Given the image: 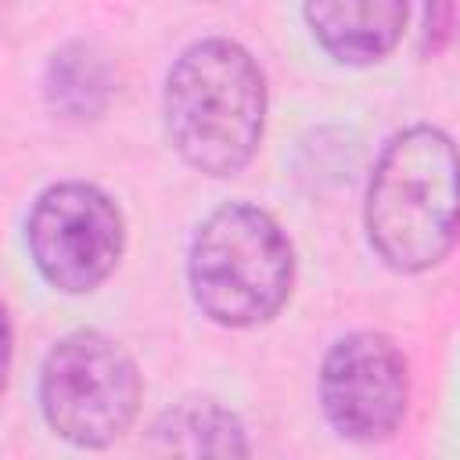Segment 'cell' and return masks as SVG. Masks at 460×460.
<instances>
[{
  "label": "cell",
  "instance_id": "obj_6",
  "mask_svg": "<svg viewBox=\"0 0 460 460\" xmlns=\"http://www.w3.org/2000/svg\"><path fill=\"white\" fill-rule=\"evenodd\" d=\"M320 402L341 438H388L410 402V367L402 349L381 331H352L338 338L320 367Z\"/></svg>",
  "mask_w": 460,
  "mask_h": 460
},
{
  "label": "cell",
  "instance_id": "obj_3",
  "mask_svg": "<svg viewBox=\"0 0 460 460\" xmlns=\"http://www.w3.org/2000/svg\"><path fill=\"white\" fill-rule=\"evenodd\" d=\"M190 295L223 327H255L280 313L295 284V252L277 219L255 205L216 208L190 241Z\"/></svg>",
  "mask_w": 460,
  "mask_h": 460
},
{
  "label": "cell",
  "instance_id": "obj_8",
  "mask_svg": "<svg viewBox=\"0 0 460 460\" xmlns=\"http://www.w3.org/2000/svg\"><path fill=\"white\" fill-rule=\"evenodd\" d=\"M155 442L165 453L187 456H244V428L241 420L212 399H187L165 410L155 424Z\"/></svg>",
  "mask_w": 460,
  "mask_h": 460
},
{
  "label": "cell",
  "instance_id": "obj_4",
  "mask_svg": "<svg viewBox=\"0 0 460 460\" xmlns=\"http://www.w3.org/2000/svg\"><path fill=\"white\" fill-rule=\"evenodd\" d=\"M140 392L133 356L101 331L65 334L40 374V406L50 431L83 449L122 438L137 417Z\"/></svg>",
  "mask_w": 460,
  "mask_h": 460
},
{
  "label": "cell",
  "instance_id": "obj_5",
  "mask_svg": "<svg viewBox=\"0 0 460 460\" xmlns=\"http://www.w3.org/2000/svg\"><path fill=\"white\" fill-rule=\"evenodd\" d=\"M25 237L47 284L65 295H86L119 266L126 223L119 205L101 187L54 183L36 198Z\"/></svg>",
  "mask_w": 460,
  "mask_h": 460
},
{
  "label": "cell",
  "instance_id": "obj_9",
  "mask_svg": "<svg viewBox=\"0 0 460 460\" xmlns=\"http://www.w3.org/2000/svg\"><path fill=\"white\" fill-rule=\"evenodd\" d=\"M108 68L86 43L54 50L47 65V97L65 119H97L108 104Z\"/></svg>",
  "mask_w": 460,
  "mask_h": 460
},
{
  "label": "cell",
  "instance_id": "obj_10",
  "mask_svg": "<svg viewBox=\"0 0 460 460\" xmlns=\"http://www.w3.org/2000/svg\"><path fill=\"white\" fill-rule=\"evenodd\" d=\"M449 22H453V0H428V14H424V47L438 50L449 36Z\"/></svg>",
  "mask_w": 460,
  "mask_h": 460
},
{
  "label": "cell",
  "instance_id": "obj_1",
  "mask_svg": "<svg viewBox=\"0 0 460 460\" xmlns=\"http://www.w3.org/2000/svg\"><path fill=\"white\" fill-rule=\"evenodd\" d=\"M367 237L399 273L438 266L460 237V151L435 126L395 133L367 187Z\"/></svg>",
  "mask_w": 460,
  "mask_h": 460
},
{
  "label": "cell",
  "instance_id": "obj_7",
  "mask_svg": "<svg viewBox=\"0 0 460 460\" xmlns=\"http://www.w3.org/2000/svg\"><path fill=\"white\" fill-rule=\"evenodd\" d=\"M316 43L341 65L388 58L410 18V0H302Z\"/></svg>",
  "mask_w": 460,
  "mask_h": 460
},
{
  "label": "cell",
  "instance_id": "obj_2",
  "mask_svg": "<svg viewBox=\"0 0 460 460\" xmlns=\"http://www.w3.org/2000/svg\"><path fill=\"white\" fill-rule=\"evenodd\" d=\"M266 129V79L255 58L226 40L190 43L165 75V133L205 176L241 172Z\"/></svg>",
  "mask_w": 460,
  "mask_h": 460
}]
</instances>
